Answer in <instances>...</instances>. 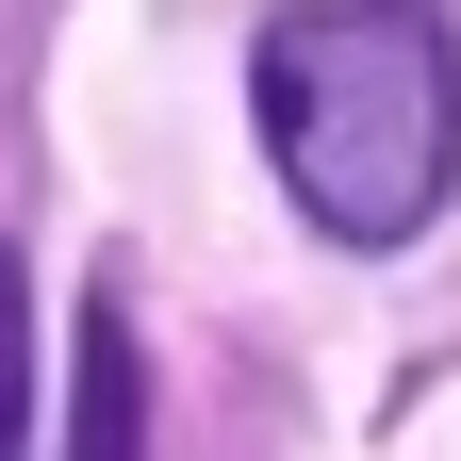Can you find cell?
Masks as SVG:
<instances>
[{
  "label": "cell",
  "instance_id": "1",
  "mask_svg": "<svg viewBox=\"0 0 461 461\" xmlns=\"http://www.w3.org/2000/svg\"><path fill=\"white\" fill-rule=\"evenodd\" d=\"M264 149L330 248H412L461 182V50L429 0H297L248 50Z\"/></svg>",
  "mask_w": 461,
  "mask_h": 461
},
{
  "label": "cell",
  "instance_id": "3",
  "mask_svg": "<svg viewBox=\"0 0 461 461\" xmlns=\"http://www.w3.org/2000/svg\"><path fill=\"white\" fill-rule=\"evenodd\" d=\"M33 445V297H17V248H0V461Z\"/></svg>",
  "mask_w": 461,
  "mask_h": 461
},
{
  "label": "cell",
  "instance_id": "2",
  "mask_svg": "<svg viewBox=\"0 0 461 461\" xmlns=\"http://www.w3.org/2000/svg\"><path fill=\"white\" fill-rule=\"evenodd\" d=\"M67 461H132V313L83 297V412H67Z\"/></svg>",
  "mask_w": 461,
  "mask_h": 461
}]
</instances>
